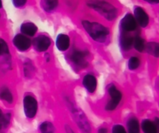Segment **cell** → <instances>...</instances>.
<instances>
[{
    "instance_id": "8992f818",
    "label": "cell",
    "mask_w": 159,
    "mask_h": 133,
    "mask_svg": "<svg viewBox=\"0 0 159 133\" xmlns=\"http://www.w3.org/2000/svg\"><path fill=\"white\" fill-rule=\"evenodd\" d=\"M87 55V51L75 50L70 55V60L79 68H84L88 65V62L86 60Z\"/></svg>"
},
{
    "instance_id": "8fae6325",
    "label": "cell",
    "mask_w": 159,
    "mask_h": 133,
    "mask_svg": "<svg viewBox=\"0 0 159 133\" xmlns=\"http://www.w3.org/2000/svg\"><path fill=\"white\" fill-rule=\"evenodd\" d=\"M82 84L88 92L93 93L96 91L97 87V80L93 75L87 74L83 77Z\"/></svg>"
},
{
    "instance_id": "484cf974",
    "label": "cell",
    "mask_w": 159,
    "mask_h": 133,
    "mask_svg": "<svg viewBox=\"0 0 159 133\" xmlns=\"http://www.w3.org/2000/svg\"><path fill=\"white\" fill-rule=\"evenodd\" d=\"M10 118L11 115L9 113L4 115V123H3V127H7V126L9 124V122H10Z\"/></svg>"
},
{
    "instance_id": "52a82bcc",
    "label": "cell",
    "mask_w": 159,
    "mask_h": 133,
    "mask_svg": "<svg viewBox=\"0 0 159 133\" xmlns=\"http://www.w3.org/2000/svg\"><path fill=\"white\" fill-rule=\"evenodd\" d=\"M51 45V40L48 36L39 35L33 40V46L36 51L39 52L45 51L49 48Z\"/></svg>"
},
{
    "instance_id": "5bb4252c",
    "label": "cell",
    "mask_w": 159,
    "mask_h": 133,
    "mask_svg": "<svg viewBox=\"0 0 159 133\" xmlns=\"http://www.w3.org/2000/svg\"><path fill=\"white\" fill-rule=\"evenodd\" d=\"M20 31L23 35L33 37L37 31V26L31 22H26L22 23L20 26Z\"/></svg>"
},
{
    "instance_id": "7a4b0ae2",
    "label": "cell",
    "mask_w": 159,
    "mask_h": 133,
    "mask_svg": "<svg viewBox=\"0 0 159 133\" xmlns=\"http://www.w3.org/2000/svg\"><path fill=\"white\" fill-rule=\"evenodd\" d=\"M89 7L95 9L109 21L114 20L117 16V9L111 3L106 1H87Z\"/></svg>"
},
{
    "instance_id": "277c9868",
    "label": "cell",
    "mask_w": 159,
    "mask_h": 133,
    "mask_svg": "<svg viewBox=\"0 0 159 133\" xmlns=\"http://www.w3.org/2000/svg\"><path fill=\"white\" fill-rule=\"evenodd\" d=\"M108 92L111 99L107 103V106H106V110L110 112V111H113L114 109H116L118 104H120L121 99H122V93L113 84L110 85L108 88Z\"/></svg>"
},
{
    "instance_id": "cb8c5ba5",
    "label": "cell",
    "mask_w": 159,
    "mask_h": 133,
    "mask_svg": "<svg viewBox=\"0 0 159 133\" xmlns=\"http://www.w3.org/2000/svg\"><path fill=\"white\" fill-rule=\"evenodd\" d=\"M112 133H127L124 126L120 125H115L113 128V132Z\"/></svg>"
},
{
    "instance_id": "9c48e42d",
    "label": "cell",
    "mask_w": 159,
    "mask_h": 133,
    "mask_svg": "<svg viewBox=\"0 0 159 133\" xmlns=\"http://www.w3.org/2000/svg\"><path fill=\"white\" fill-rule=\"evenodd\" d=\"M120 27L124 32H130L137 28V22L132 14L127 13L120 21Z\"/></svg>"
},
{
    "instance_id": "5b68a950",
    "label": "cell",
    "mask_w": 159,
    "mask_h": 133,
    "mask_svg": "<svg viewBox=\"0 0 159 133\" xmlns=\"http://www.w3.org/2000/svg\"><path fill=\"white\" fill-rule=\"evenodd\" d=\"M37 101L30 95H26L23 98V110L28 118H33L37 112Z\"/></svg>"
},
{
    "instance_id": "ac0fdd59",
    "label": "cell",
    "mask_w": 159,
    "mask_h": 133,
    "mask_svg": "<svg viewBox=\"0 0 159 133\" xmlns=\"http://www.w3.org/2000/svg\"><path fill=\"white\" fill-rule=\"evenodd\" d=\"M58 6V2L56 0L41 1V6L46 12H52Z\"/></svg>"
},
{
    "instance_id": "ba28073f",
    "label": "cell",
    "mask_w": 159,
    "mask_h": 133,
    "mask_svg": "<svg viewBox=\"0 0 159 133\" xmlns=\"http://www.w3.org/2000/svg\"><path fill=\"white\" fill-rule=\"evenodd\" d=\"M12 42H13L14 46L20 51H26L31 45L30 39L22 34H16L14 37Z\"/></svg>"
},
{
    "instance_id": "4dcf8cb0",
    "label": "cell",
    "mask_w": 159,
    "mask_h": 133,
    "mask_svg": "<svg viewBox=\"0 0 159 133\" xmlns=\"http://www.w3.org/2000/svg\"><path fill=\"white\" fill-rule=\"evenodd\" d=\"M148 2L151 3V4H158L159 3V1H148Z\"/></svg>"
},
{
    "instance_id": "6da1fadb",
    "label": "cell",
    "mask_w": 159,
    "mask_h": 133,
    "mask_svg": "<svg viewBox=\"0 0 159 133\" xmlns=\"http://www.w3.org/2000/svg\"><path fill=\"white\" fill-rule=\"evenodd\" d=\"M82 26L90 37L96 41L102 43L106 41L110 34V30L105 26L97 22H90L89 20H83L82 22Z\"/></svg>"
},
{
    "instance_id": "e0dca14e",
    "label": "cell",
    "mask_w": 159,
    "mask_h": 133,
    "mask_svg": "<svg viewBox=\"0 0 159 133\" xmlns=\"http://www.w3.org/2000/svg\"><path fill=\"white\" fill-rule=\"evenodd\" d=\"M141 129L144 133H157L154 122L148 119H145L142 121Z\"/></svg>"
},
{
    "instance_id": "d6986e66",
    "label": "cell",
    "mask_w": 159,
    "mask_h": 133,
    "mask_svg": "<svg viewBox=\"0 0 159 133\" xmlns=\"http://www.w3.org/2000/svg\"><path fill=\"white\" fill-rule=\"evenodd\" d=\"M0 98L3 101L9 103V104L12 103V101H13V97H12V93L6 87H3L0 90Z\"/></svg>"
},
{
    "instance_id": "30bf717a",
    "label": "cell",
    "mask_w": 159,
    "mask_h": 133,
    "mask_svg": "<svg viewBox=\"0 0 159 133\" xmlns=\"http://www.w3.org/2000/svg\"><path fill=\"white\" fill-rule=\"evenodd\" d=\"M134 19L137 23L141 26V27H146L148 25L149 17L148 15L146 13L144 9L139 6H135L134 9Z\"/></svg>"
},
{
    "instance_id": "3957f363",
    "label": "cell",
    "mask_w": 159,
    "mask_h": 133,
    "mask_svg": "<svg viewBox=\"0 0 159 133\" xmlns=\"http://www.w3.org/2000/svg\"><path fill=\"white\" fill-rule=\"evenodd\" d=\"M72 113L74 115V118L75 120L76 124L80 128L81 131L83 133H90L91 129L87 120L86 116L84 115L83 112L78 107H73L72 105Z\"/></svg>"
},
{
    "instance_id": "603a6c76",
    "label": "cell",
    "mask_w": 159,
    "mask_h": 133,
    "mask_svg": "<svg viewBox=\"0 0 159 133\" xmlns=\"http://www.w3.org/2000/svg\"><path fill=\"white\" fill-rule=\"evenodd\" d=\"M9 54V47L4 40L0 38V55Z\"/></svg>"
},
{
    "instance_id": "1f68e13d",
    "label": "cell",
    "mask_w": 159,
    "mask_h": 133,
    "mask_svg": "<svg viewBox=\"0 0 159 133\" xmlns=\"http://www.w3.org/2000/svg\"><path fill=\"white\" fill-rule=\"evenodd\" d=\"M2 7V1H0V8Z\"/></svg>"
},
{
    "instance_id": "83f0119b",
    "label": "cell",
    "mask_w": 159,
    "mask_h": 133,
    "mask_svg": "<svg viewBox=\"0 0 159 133\" xmlns=\"http://www.w3.org/2000/svg\"><path fill=\"white\" fill-rule=\"evenodd\" d=\"M154 124H155V129H156L157 133H159V118H155V121H154Z\"/></svg>"
},
{
    "instance_id": "ffe728a7",
    "label": "cell",
    "mask_w": 159,
    "mask_h": 133,
    "mask_svg": "<svg viewBox=\"0 0 159 133\" xmlns=\"http://www.w3.org/2000/svg\"><path fill=\"white\" fill-rule=\"evenodd\" d=\"M133 45L135 49L139 52H142L144 49H145V42L143 38H141L139 36H137L134 38Z\"/></svg>"
},
{
    "instance_id": "d4e9b609",
    "label": "cell",
    "mask_w": 159,
    "mask_h": 133,
    "mask_svg": "<svg viewBox=\"0 0 159 133\" xmlns=\"http://www.w3.org/2000/svg\"><path fill=\"white\" fill-rule=\"evenodd\" d=\"M26 0H15V1H12V3H13L14 6L18 8L23 7L26 4Z\"/></svg>"
},
{
    "instance_id": "f546056e",
    "label": "cell",
    "mask_w": 159,
    "mask_h": 133,
    "mask_svg": "<svg viewBox=\"0 0 159 133\" xmlns=\"http://www.w3.org/2000/svg\"><path fill=\"white\" fill-rule=\"evenodd\" d=\"M99 133H108V130H107V128H101L99 129Z\"/></svg>"
},
{
    "instance_id": "4316f807",
    "label": "cell",
    "mask_w": 159,
    "mask_h": 133,
    "mask_svg": "<svg viewBox=\"0 0 159 133\" xmlns=\"http://www.w3.org/2000/svg\"><path fill=\"white\" fill-rule=\"evenodd\" d=\"M3 123H4V115H3L2 112L0 109V132H1L2 129L3 127Z\"/></svg>"
},
{
    "instance_id": "44dd1931",
    "label": "cell",
    "mask_w": 159,
    "mask_h": 133,
    "mask_svg": "<svg viewBox=\"0 0 159 133\" xmlns=\"http://www.w3.org/2000/svg\"><path fill=\"white\" fill-rule=\"evenodd\" d=\"M40 133H54L55 128L52 123L49 121H44L40 126Z\"/></svg>"
},
{
    "instance_id": "9a60e30c",
    "label": "cell",
    "mask_w": 159,
    "mask_h": 133,
    "mask_svg": "<svg viewBox=\"0 0 159 133\" xmlns=\"http://www.w3.org/2000/svg\"><path fill=\"white\" fill-rule=\"evenodd\" d=\"M128 133H140V126L136 118H130L127 123Z\"/></svg>"
},
{
    "instance_id": "7c38bea8",
    "label": "cell",
    "mask_w": 159,
    "mask_h": 133,
    "mask_svg": "<svg viewBox=\"0 0 159 133\" xmlns=\"http://www.w3.org/2000/svg\"><path fill=\"white\" fill-rule=\"evenodd\" d=\"M133 42L134 38L131 37V35H130L128 33L123 31V33L120 35V48L125 51H129V50L131 49L132 46H133Z\"/></svg>"
},
{
    "instance_id": "f1b7e54d",
    "label": "cell",
    "mask_w": 159,
    "mask_h": 133,
    "mask_svg": "<svg viewBox=\"0 0 159 133\" xmlns=\"http://www.w3.org/2000/svg\"><path fill=\"white\" fill-rule=\"evenodd\" d=\"M65 132L66 133H75L69 126H65Z\"/></svg>"
},
{
    "instance_id": "4fadbf2b",
    "label": "cell",
    "mask_w": 159,
    "mask_h": 133,
    "mask_svg": "<svg viewBox=\"0 0 159 133\" xmlns=\"http://www.w3.org/2000/svg\"><path fill=\"white\" fill-rule=\"evenodd\" d=\"M70 38L67 34H60L56 39V46L61 51H65L69 48Z\"/></svg>"
},
{
    "instance_id": "7402d4cb",
    "label": "cell",
    "mask_w": 159,
    "mask_h": 133,
    "mask_svg": "<svg viewBox=\"0 0 159 133\" xmlns=\"http://www.w3.org/2000/svg\"><path fill=\"white\" fill-rule=\"evenodd\" d=\"M140 59L138 57H131L128 61V68L130 70H135L139 67Z\"/></svg>"
},
{
    "instance_id": "2e32d148",
    "label": "cell",
    "mask_w": 159,
    "mask_h": 133,
    "mask_svg": "<svg viewBox=\"0 0 159 133\" xmlns=\"http://www.w3.org/2000/svg\"><path fill=\"white\" fill-rule=\"evenodd\" d=\"M147 52L154 57L159 58V43L157 42H149L145 46Z\"/></svg>"
}]
</instances>
